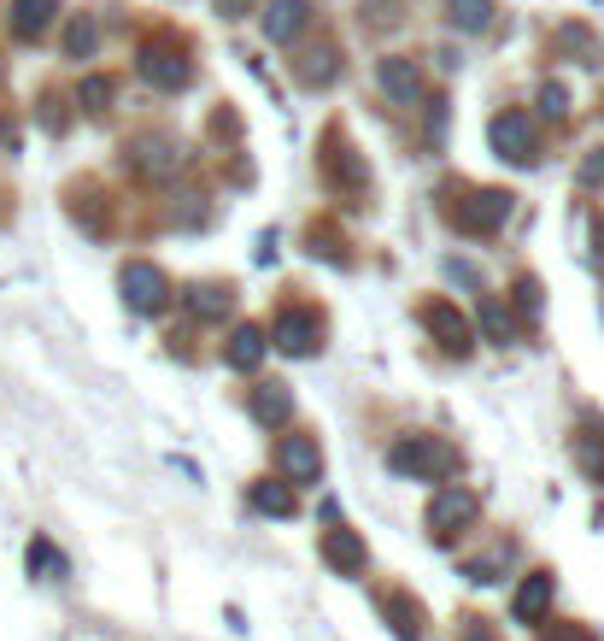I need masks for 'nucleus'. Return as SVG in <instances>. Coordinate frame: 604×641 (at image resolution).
I'll list each match as a JSON object with an SVG mask.
<instances>
[{
	"label": "nucleus",
	"mask_w": 604,
	"mask_h": 641,
	"mask_svg": "<svg viewBox=\"0 0 604 641\" xmlns=\"http://www.w3.org/2000/svg\"><path fill=\"white\" fill-rule=\"evenodd\" d=\"M388 465L400 471V477H411V483H435V488H446V477L458 471V447L446 442V435L417 430V435H405V442H393V447H388Z\"/></svg>",
	"instance_id": "1"
},
{
	"label": "nucleus",
	"mask_w": 604,
	"mask_h": 641,
	"mask_svg": "<svg viewBox=\"0 0 604 641\" xmlns=\"http://www.w3.org/2000/svg\"><path fill=\"white\" fill-rule=\"evenodd\" d=\"M476 518H481V495L476 488H463V483H446L435 488V500H428V512H423V530L435 535V542H458L463 530H476Z\"/></svg>",
	"instance_id": "2"
},
{
	"label": "nucleus",
	"mask_w": 604,
	"mask_h": 641,
	"mask_svg": "<svg viewBox=\"0 0 604 641\" xmlns=\"http://www.w3.org/2000/svg\"><path fill=\"white\" fill-rule=\"evenodd\" d=\"M276 477H282L288 488H317L323 483V447H317V435L288 430L282 442H276Z\"/></svg>",
	"instance_id": "3"
},
{
	"label": "nucleus",
	"mask_w": 604,
	"mask_h": 641,
	"mask_svg": "<svg viewBox=\"0 0 604 641\" xmlns=\"http://www.w3.org/2000/svg\"><path fill=\"white\" fill-rule=\"evenodd\" d=\"M317 553H323V565L335 571V577H365L370 571V548H365V535L347 530V524H329L317 535Z\"/></svg>",
	"instance_id": "4"
},
{
	"label": "nucleus",
	"mask_w": 604,
	"mask_h": 641,
	"mask_svg": "<svg viewBox=\"0 0 604 641\" xmlns=\"http://www.w3.org/2000/svg\"><path fill=\"white\" fill-rule=\"evenodd\" d=\"M551 595H558V577H551V571H528L511 595V623H523V630L551 623Z\"/></svg>",
	"instance_id": "5"
},
{
	"label": "nucleus",
	"mask_w": 604,
	"mask_h": 641,
	"mask_svg": "<svg viewBox=\"0 0 604 641\" xmlns=\"http://www.w3.org/2000/svg\"><path fill=\"white\" fill-rule=\"evenodd\" d=\"M493 147L499 154H511L516 165H534L540 159V130H534L528 112H499L493 118Z\"/></svg>",
	"instance_id": "6"
},
{
	"label": "nucleus",
	"mask_w": 604,
	"mask_h": 641,
	"mask_svg": "<svg viewBox=\"0 0 604 641\" xmlns=\"http://www.w3.org/2000/svg\"><path fill=\"white\" fill-rule=\"evenodd\" d=\"M382 618H388L393 641H423L428 636V612L411 588H382Z\"/></svg>",
	"instance_id": "7"
},
{
	"label": "nucleus",
	"mask_w": 604,
	"mask_h": 641,
	"mask_svg": "<svg viewBox=\"0 0 604 641\" xmlns=\"http://www.w3.org/2000/svg\"><path fill=\"white\" fill-rule=\"evenodd\" d=\"M165 295H170V283H165L159 265L135 259L130 272H124V300H130L135 312H159V307H165Z\"/></svg>",
	"instance_id": "8"
},
{
	"label": "nucleus",
	"mask_w": 604,
	"mask_h": 641,
	"mask_svg": "<svg viewBox=\"0 0 604 641\" xmlns=\"http://www.w3.org/2000/svg\"><path fill=\"white\" fill-rule=\"evenodd\" d=\"M505 212H511V195H470V200H463V207L452 212L458 218V230H476V235H488V230H499V224H505Z\"/></svg>",
	"instance_id": "9"
},
{
	"label": "nucleus",
	"mask_w": 604,
	"mask_h": 641,
	"mask_svg": "<svg viewBox=\"0 0 604 641\" xmlns=\"http://www.w3.org/2000/svg\"><path fill=\"white\" fill-rule=\"evenodd\" d=\"M423 324L440 335L446 353H470V324H463V312H452L446 300H428V307H423Z\"/></svg>",
	"instance_id": "10"
},
{
	"label": "nucleus",
	"mask_w": 604,
	"mask_h": 641,
	"mask_svg": "<svg viewBox=\"0 0 604 641\" xmlns=\"http://www.w3.org/2000/svg\"><path fill=\"white\" fill-rule=\"evenodd\" d=\"M270 342L282 353H312L317 347V318L312 312H282L276 318V330H270Z\"/></svg>",
	"instance_id": "11"
},
{
	"label": "nucleus",
	"mask_w": 604,
	"mask_h": 641,
	"mask_svg": "<svg viewBox=\"0 0 604 641\" xmlns=\"http://www.w3.org/2000/svg\"><path fill=\"white\" fill-rule=\"evenodd\" d=\"M247 500H253V512H265V518H293L300 512V495H293V488L282 483V477H258L253 488H247Z\"/></svg>",
	"instance_id": "12"
},
{
	"label": "nucleus",
	"mask_w": 604,
	"mask_h": 641,
	"mask_svg": "<svg viewBox=\"0 0 604 641\" xmlns=\"http://www.w3.org/2000/svg\"><path fill=\"white\" fill-rule=\"evenodd\" d=\"M305 19H312V12H305V0H270V12H265V36H270L276 47H288V42L305 30Z\"/></svg>",
	"instance_id": "13"
},
{
	"label": "nucleus",
	"mask_w": 604,
	"mask_h": 641,
	"mask_svg": "<svg viewBox=\"0 0 604 641\" xmlns=\"http://www.w3.org/2000/svg\"><path fill=\"white\" fill-rule=\"evenodd\" d=\"M376 77H382V89H388L393 100H400V107H411V100L423 95V77H417V65H411V59H400V54L376 65Z\"/></svg>",
	"instance_id": "14"
},
{
	"label": "nucleus",
	"mask_w": 604,
	"mask_h": 641,
	"mask_svg": "<svg viewBox=\"0 0 604 641\" xmlns=\"http://www.w3.org/2000/svg\"><path fill=\"white\" fill-rule=\"evenodd\" d=\"M142 77L159 82V89H182V82H188V59L182 54H165V47H147V54H142Z\"/></svg>",
	"instance_id": "15"
},
{
	"label": "nucleus",
	"mask_w": 604,
	"mask_h": 641,
	"mask_svg": "<svg viewBox=\"0 0 604 641\" xmlns=\"http://www.w3.org/2000/svg\"><path fill=\"white\" fill-rule=\"evenodd\" d=\"M59 0H12V30H19L24 42H36L47 24H54Z\"/></svg>",
	"instance_id": "16"
},
{
	"label": "nucleus",
	"mask_w": 604,
	"mask_h": 641,
	"mask_svg": "<svg viewBox=\"0 0 604 641\" xmlns=\"http://www.w3.org/2000/svg\"><path fill=\"white\" fill-rule=\"evenodd\" d=\"M505 571H511V542H493L488 553H476V560H463V577L470 583H505Z\"/></svg>",
	"instance_id": "17"
},
{
	"label": "nucleus",
	"mask_w": 604,
	"mask_h": 641,
	"mask_svg": "<svg viewBox=\"0 0 604 641\" xmlns=\"http://www.w3.org/2000/svg\"><path fill=\"white\" fill-rule=\"evenodd\" d=\"M288 412H293L288 383H258V395H253V418H258V424H288Z\"/></svg>",
	"instance_id": "18"
},
{
	"label": "nucleus",
	"mask_w": 604,
	"mask_h": 641,
	"mask_svg": "<svg viewBox=\"0 0 604 641\" xmlns=\"http://www.w3.org/2000/svg\"><path fill=\"white\" fill-rule=\"evenodd\" d=\"M258 360H265V335H258L253 324H247V330H235V335H230V347H223V365L253 371Z\"/></svg>",
	"instance_id": "19"
},
{
	"label": "nucleus",
	"mask_w": 604,
	"mask_h": 641,
	"mask_svg": "<svg viewBox=\"0 0 604 641\" xmlns=\"http://www.w3.org/2000/svg\"><path fill=\"white\" fill-rule=\"evenodd\" d=\"M446 19H452L458 30H470V36H481V30L493 24V12H499V0H446Z\"/></svg>",
	"instance_id": "20"
},
{
	"label": "nucleus",
	"mask_w": 604,
	"mask_h": 641,
	"mask_svg": "<svg viewBox=\"0 0 604 641\" xmlns=\"http://www.w3.org/2000/svg\"><path fill=\"white\" fill-rule=\"evenodd\" d=\"M135 154H142V159H135V165H142V172H170V165L182 159L177 147H170V142H159V136H153V142H142V147H135Z\"/></svg>",
	"instance_id": "21"
},
{
	"label": "nucleus",
	"mask_w": 604,
	"mask_h": 641,
	"mask_svg": "<svg viewBox=\"0 0 604 641\" xmlns=\"http://www.w3.org/2000/svg\"><path fill=\"white\" fill-rule=\"evenodd\" d=\"M65 54H71V59H89L94 54V19H71V30H65Z\"/></svg>",
	"instance_id": "22"
},
{
	"label": "nucleus",
	"mask_w": 604,
	"mask_h": 641,
	"mask_svg": "<svg viewBox=\"0 0 604 641\" xmlns=\"http://www.w3.org/2000/svg\"><path fill=\"white\" fill-rule=\"evenodd\" d=\"M188 312H200V318H217V312H230V289H212V283H205V289H194V295H188Z\"/></svg>",
	"instance_id": "23"
},
{
	"label": "nucleus",
	"mask_w": 604,
	"mask_h": 641,
	"mask_svg": "<svg viewBox=\"0 0 604 641\" xmlns=\"http://www.w3.org/2000/svg\"><path fill=\"white\" fill-rule=\"evenodd\" d=\"M452 641H499V630H493V618L463 612V618H458V630H452Z\"/></svg>",
	"instance_id": "24"
},
{
	"label": "nucleus",
	"mask_w": 604,
	"mask_h": 641,
	"mask_svg": "<svg viewBox=\"0 0 604 641\" xmlns=\"http://www.w3.org/2000/svg\"><path fill=\"white\" fill-rule=\"evenodd\" d=\"M546 641H599V630H586V623H575V618H551Z\"/></svg>",
	"instance_id": "25"
},
{
	"label": "nucleus",
	"mask_w": 604,
	"mask_h": 641,
	"mask_svg": "<svg viewBox=\"0 0 604 641\" xmlns=\"http://www.w3.org/2000/svg\"><path fill=\"white\" fill-rule=\"evenodd\" d=\"M107 100H112V82H107V77H89V82H82V107H89V112H107Z\"/></svg>",
	"instance_id": "26"
},
{
	"label": "nucleus",
	"mask_w": 604,
	"mask_h": 641,
	"mask_svg": "<svg viewBox=\"0 0 604 641\" xmlns=\"http://www.w3.org/2000/svg\"><path fill=\"white\" fill-rule=\"evenodd\" d=\"M575 460H581L586 477H599V483H604V442H599V447H593V442H575Z\"/></svg>",
	"instance_id": "27"
},
{
	"label": "nucleus",
	"mask_w": 604,
	"mask_h": 641,
	"mask_svg": "<svg viewBox=\"0 0 604 641\" xmlns=\"http://www.w3.org/2000/svg\"><path fill=\"white\" fill-rule=\"evenodd\" d=\"M488 330L499 335V347H505V342H511V318H505V312H499V307H488Z\"/></svg>",
	"instance_id": "28"
},
{
	"label": "nucleus",
	"mask_w": 604,
	"mask_h": 641,
	"mask_svg": "<svg viewBox=\"0 0 604 641\" xmlns=\"http://www.w3.org/2000/svg\"><path fill=\"white\" fill-rule=\"evenodd\" d=\"M223 19H241V12H253V0H217Z\"/></svg>",
	"instance_id": "29"
}]
</instances>
